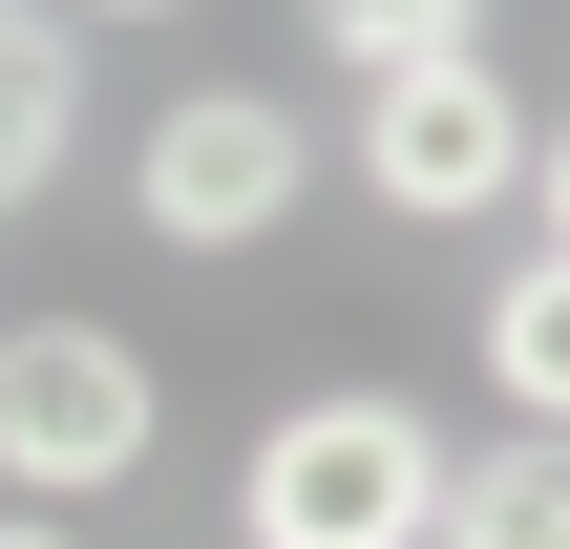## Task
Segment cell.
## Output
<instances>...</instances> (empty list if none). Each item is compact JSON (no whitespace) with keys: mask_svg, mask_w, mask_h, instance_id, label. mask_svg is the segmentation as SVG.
I'll use <instances>...</instances> for the list:
<instances>
[{"mask_svg":"<svg viewBox=\"0 0 570 549\" xmlns=\"http://www.w3.org/2000/svg\"><path fill=\"white\" fill-rule=\"evenodd\" d=\"M423 508H444V423L381 402V381L275 402L254 465H233V549H423Z\"/></svg>","mask_w":570,"mask_h":549,"instance_id":"cell-1","label":"cell"},{"mask_svg":"<svg viewBox=\"0 0 570 549\" xmlns=\"http://www.w3.org/2000/svg\"><path fill=\"white\" fill-rule=\"evenodd\" d=\"M360 190H381L402 233H465V212H508V190H529V85H508L487 42H444V63H381V85H360Z\"/></svg>","mask_w":570,"mask_h":549,"instance_id":"cell-2","label":"cell"},{"mask_svg":"<svg viewBox=\"0 0 570 549\" xmlns=\"http://www.w3.org/2000/svg\"><path fill=\"white\" fill-rule=\"evenodd\" d=\"M296 190H317V127H296L275 85H190V106L127 148V212H148L169 254H254V233H296Z\"/></svg>","mask_w":570,"mask_h":549,"instance_id":"cell-3","label":"cell"},{"mask_svg":"<svg viewBox=\"0 0 570 549\" xmlns=\"http://www.w3.org/2000/svg\"><path fill=\"white\" fill-rule=\"evenodd\" d=\"M148 423H169V402H148V360H127L106 317H21V339H0V487H21V508L127 487Z\"/></svg>","mask_w":570,"mask_h":549,"instance_id":"cell-4","label":"cell"},{"mask_svg":"<svg viewBox=\"0 0 570 549\" xmlns=\"http://www.w3.org/2000/svg\"><path fill=\"white\" fill-rule=\"evenodd\" d=\"M85 148V21L63 0H0V212H42Z\"/></svg>","mask_w":570,"mask_h":549,"instance_id":"cell-5","label":"cell"},{"mask_svg":"<svg viewBox=\"0 0 570 549\" xmlns=\"http://www.w3.org/2000/svg\"><path fill=\"white\" fill-rule=\"evenodd\" d=\"M423 549H570V423L444 444V508H423Z\"/></svg>","mask_w":570,"mask_h":549,"instance_id":"cell-6","label":"cell"},{"mask_svg":"<svg viewBox=\"0 0 570 549\" xmlns=\"http://www.w3.org/2000/svg\"><path fill=\"white\" fill-rule=\"evenodd\" d=\"M465 339H487V381H508V423H570V254H529V275H508V296H487Z\"/></svg>","mask_w":570,"mask_h":549,"instance_id":"cell-7","label":"cell"},{"mask_svg":"<svg viewBox=\"0 0 570 549\" xmlns=\"http://www.w3.org/2000/svg\"><path fill=\"white\" fill-rule=\"evenodd\" d=\"M444 42H487V0H317V63H444Z\"/></svg>","mask_w":570,"mask_h":549,"instance_id":"cell-8","label":"cell"},{"mask_svg":"<svg viewBox=\"0 0 570 549\" xmlns=\"http://www.w3.org/2000/svg\"><path fill=\"white\" fill-rule=\"evenodd\" d=\"M529 254H570V127H529Z\"/></svg>","mask_w":570,"mask_h":549,"instance_id":"cell-9","label":"cell"},{"mask_svg":"<svg viewBox=\"0 0 570 549\" xmlns=\"http://www.w3.org/2000/svg\"><path fill=\"white\" fill-rule=\"evenodd\" d=\"M0 549H85V529H63V508H0Z\"/></svg>","mask_w":570,"mask_h":549,"instance_id":"cell-10","label":"cell"},{"mask_svg":"<svg viewBox=\"0 0 570 549\" xmlns=\"http://www.w3.org/2000/svg\"><path fill=\"white\" fill-rule=\"evenodd\" d=\"M63 21H190V0H63Z\"/></svg>","mask_w":570,"mask_h":549,"instance_id":"cell-11","label":"cell"}]
</instances>
